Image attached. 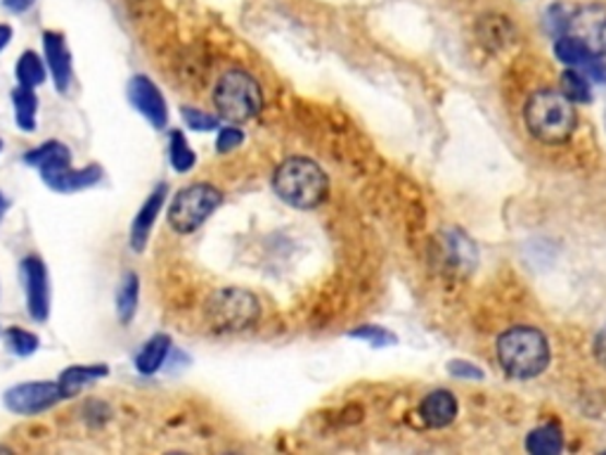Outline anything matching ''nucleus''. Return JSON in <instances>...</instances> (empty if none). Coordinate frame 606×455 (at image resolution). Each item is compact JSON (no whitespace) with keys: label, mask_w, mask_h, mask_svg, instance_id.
<instances>
[{"label":"nucleus","mask_w":606,"mask_h":455,"mask_svg":"<svg viewBox=\"0 0 606 455\" xmlns=\"http://www.w3.org/2000/svg\"><path fill=\"white\" fill-rule=\"evenodd\" d=\"M64 398L60 382H22L3 394V404L15 416H38Z\"/></svg>","instance_id":"0eeeda50"},{"label":"nucleus","mask_w":606,"mask_h":455,"mask_svg":"<svg viewBox=\"0 0 606 455\" xmlns=\"http://www.w3.org/2000/svg\"><path fill=\"white\" fill-rule=\"evenodd\" d=\"M20 273L26 289V311H29L32 321L46 323L50 315V280L44 259L34 254L24 256L20 264Z\"/></svg>","instance_id":"1a4fd4ad"},{"label":"nucleus","mask_w":606,"mask_h":455,"mask_svg":"<svg viewBox=\"0 0 606 455\" xmlns=\"http://www.w3.org/2000/svg\"><path fill=\"white\" fill-rule=\"evenodd\" d=\"M12 107H15V123L24 133L36 131V112H38V98L34 88L17 86L12 91Z\"/></svg>","instance_id":"6ab92c4d"},{"label":"nucleus","mask_w":606,"mask_h":455,"mask_svg":"<svg viewBox=\"0 0 606 455\" xmlns=\"http://www.w3.org/2000/svg\"><path fill=\"white\" fill-rule=\"evenodd\" d=\"M166 197H168V188H166V183H159L150 192L143 206L138 209L133 224H131V232H129V244L133 252H138V254L145 252V247L152 236V228H154V224H157L159 212L166 204Z\"/></svg>","instance_id":"9b49d317"},{"label":"nucleus","mask_w":606,"mask_h":455,"mask_svg":"<svg viewBox=\"0 0 606 455\" xmlns=\"http://www.w3.org/2000/svg\"><path fill=\"white\" fill-rule=\"evenodd\" d=\"M44 52H46V67L52 76L55 88L60 93H67L72 88V81H74V64L64 36L58 32H44Z\"/></svg>","instance_id":"f8f14e48"},{"label":"nucleus","mask_w":606,"mask_h":455,"mask_svg":"<svg viewBox=\"0 0 606 455\" xmlns=\"http://www.w3.org/2000/svg\"><path fill=\"white\" fill-rule=\"evenodd\" d=\"M223 204V192L211 183H192L176 192V197L168 206V226L178 236H190L200 230L206 220L216 214Z\"/></svg>","instance_id":"423d86ee"},{"label":"nucleus","mask_w":606,"mask_h":455,"mask_svg":"<svg viewBox=\"0 0 606 455\" xmlns=\"http://www.w3.org/2000/svg\"><path fill=\"white\" fill-rule=\"evenodd\" d=\"M180 115H182V121H186V127H188L190 131L206 133V131L218 129V117L204 112V109L182 107V109H180Z\"/></svg>","instance_id":"a878e982"},{"label":"nucleus","mask_w":606,"mask_h":455,"mask_svg":"<svg viewBox=\"0 0 606 455\" xmlns=\"http://www.w3.org/2000/svg\"><path fill=\"white\" fill-rule=\"evenodd\" d=\"M24 161L29 164V167H34L44 181H48V178L58 176L64 169L72 167V152H69V147L60 141H48L26 152Z\"/></svg>","instance_id":"ddd939ff"},{"label":"nucleus","mask_w":606,"mask_h":455,"mask_svg":"<svg viewBox=\"0 0 606 455\" xmlns=\"http://www.w3.org/2000/svg\"><path fill=\"white\" fill-rule=\"evenodd\" d=\"M524 121L535 141L547 145L567 143L578 127L575 103L561 91H538L524 107Z\"/></svg>","instance_id":"f257e3e1"},{"label":"nucleus","mask_w":606,"mask_h":455,"mask_svg":"<svg viewBox=\"0 0 606 455\" xmlns=\"http://www.w3.org/2000/svg\"><path fill=\"white\" fill-rule=\"evenodd\" d=\"M498 361L514 380H531L547 368L549 344L535 327H512L498 339Z\"/></svg>","instance_id":"7ed1b4c3"},{"label":"nucleus","mask_w":606,"mask_h":455,"mask_svg":"<svg viewBox=\"0 0 606 455\" xmlns=\"http://www.w3.org/2000/svg\"><path fill=\"white\" fill-rule=\"evenodd\" d=\"M0 152H3V141H0Z\"/></svg>","instance_id":"72a5a7b5"},{"label":"nucleus","mask_w":606,"mask_h":455,"mask_svg":"<svg viewBox=\"0 0 606 455\" xmlns=\"http://www.w3.org/2000/svg\"><path fill=\"white\" fill-rule=\"evenodd\" d=\"M12 40V26L10 24H0V52H3Z\"/></svg>","instance_id":"2f4dec72"},{"label":"nucleus","mask_w":606,"mask_h":455,"mask_svg":"<svg viewBox=\"0 0 606 455\" xmlns=\"http://www.w3.org/2000/svg\"><path fill=\"white\" fill-rule=\"evenodd\" d=\"M5 214H8V200H5V195H3V192H0V224H3V218H5Z\"/></svg>","instance_id":"473e14b6"},{"label":"nucleus","mask_w":606,"mask_h":455,"mask_svg":"<svg viewBox=\"0 0 606 455\" xmlns=\"http://www.w3.org/2000/svg\"><path fill=\"white\" fill-rule=\"evenodd\" d=\"M419 412L429 427L441 430V427H448L458 418V398L445 390H436L421 402Z\"/></svg>","instance_id":"2eb2a0df"},{"label":"nucleus","mask_w":606,"mask_h":455,"mask_svg":"<svg viewBox=\"0 0 606 455\" xmlns=\"http://www.w3.org/2000/svg\"><path fill=\"white\" fill-rule=\"evenodd\" d=\"M261 303L247 289L225 287L206 301V321L216 333H242L257 325Z\"/></svg>","instance_id":"39448f33"},{"label":"nucleus","mask_w":606,"mask_h":455,"mask_svg":"<svg viewBox=\"0 0 606 455\" xmlns=\"http://www.w3.org/2000/svg\"><path fill=\"white\" fill-rule=\"evenodd\" d=\"M5 349L17 358H29L38 351V337L24 327H8L3 333Z\"/></svg>","instance_id":"b1692460"},{"label":"nucleus","mask_w":606,"mask_h":455,"mask_svg":"<svg viewBox=\"0 0 606 455\" xmlns=\"http://www.w3.org/2000/svg\"><path fill=\"white\" fill-rule=\"evenodd\" d=\"M129 100L152 129H164L168 123V107L159 86L145 74L129 81Z\"/></svg>","instance_id":"9d476101"},{"label":"nucleus","mask_w":606,"mask_h":455,"mask_svg":"<svg viewBox=\"0 0 606 455\" xmlns=\"http://www.w3.org/2000/svg\"><path fill=\"white\" fill-rule=\"evenodd\" d=\"M561 93L567 95L571 103H590V84L581 69H567V72L561 74Z\"/></svg>","instance_id":"393cba45"},{"label":"nucleus","mask_w":606,"mask_h":455,"mask_svg":"<svg viewBox=\"0 0 606 455\" xmlns=\"http://www.w3.org/2000/svg\"><path fill=\"white\" fill-rule=\"evenodd\" d=\"M273 188L294 209H316L328 200L330 181L313 159L289 157L275 169Z\"/></svg>","instance_id":"f03ea898"},{"label":"nucleus","mask_w":606,"mask_h":455,"mask_svg":"<svg viewBox=\"0 0 606 455\" xmlns=\"http://www.w3.org/2000/svg\"><path fill=\"white\" fill-rule=\"evenodd\" d=\"M36 5V0H3V8L10 12V15H24Z\"/></svg>","instance_id":"c756f323"},{"label":"nucleus","mask_w":606,"mask_h":455,"mask_svg":"<svg viewBox=\"0 0 606 455\" xmlns=\"http://www.w3.org/2000/svg\"><path fill=\"white\" fill-rule=\"evenodd\" d=\"M46 62L40 60V55L36 50H24L20 55V60L15 64V76H17V86L24 88H36L46 81Z\"/></svg>","instance_id":"aec40b11"},{"label":"nucleus","mask_w":606,"mask_h":455,"mask_svg":"<svg viewBox=\"0 0 606 455\" xmlns=\"http://www.w3.org/2000/svg\"><path fill=\"white\" fill-rule=\"evenodd\" d=\"M103 167L100 164H91V167H83V169H64L62 173L52 176L46 181L48 188H52L55 192H79V190H86L93 188L103 181Z\"/></svg>","instance_id":"dca6fc26"},{"label":"nucleus","mask_w":606,"mask_h":455,"mask_svg":"<svg viewBox=\"0 0 606 455\" xmlns=\"http://www.w3.org/2000/svg\"><path fill=\"white\" fill-rule=\"evenodd\" d=\"M214 105L221 117L233 123H245L261 115L263 93L251 74L242 72V69H230L218 79L214 88Z\"/></svg>","instance_id":"20e7f679"},{"label":"nucleus","mask_w":606,"mask_h":455,"mask_svg":"<svg viewBox=\"0 0 606 455\" xmlns=\"http://www.w3.org/2000/svg\"><path fill=\"white\" fill-rule=\"evenodd\" d=\"M109 375V368L105 363H95V366H72V368H67L62 370V375H60V387L64 392L67 398H72L76 396L81 390H86L91 387V384L95 382H100Z\"/></svg>","instance_id":"f3484780"},{"label":"nucleus","mask_w":606,"mask_h":455,"mask_svg":"<svg viewBox=\"0 0 606 455\" xmlns=\"http://www.w3.org/2000/svg\"><path fill=\"white\" fill-rule=\"evenodd\" d=\"M242 143H245V133H242V131H239L237 127H225V129H221V133H218L216 149L221 152V155H228V152L237 149Z\"/></svg>","instance_id":"bb28decb"},{"label":"nucleus","mask_w":606,"mask_h":455,"mask_svg":"<svg viewBox=\"0 0 606 455\" xmlns=\"http://www.w3.org/2000/svg\"><path fill=\"white\" fill-rule=\"evenodd\" d=\"M450 375L464 378V380H482V378H484V370H478V368L472 366V363L453 361V363H450Z\"/></svg>","instance_id":"c85d7f7f"},{"label":"nucleus","mask_w":606,"mask_h":455,"mask_svg":"<svg viewBox=\"0 0 606 455\" xmlns=\"http://www.w3.org/2000/svg\"><path fill=\"white\" fill-rule=\"evenodd\" d=\"M595 358L599 361V366L606 368V325L599 330V335L595 339Z\"/></svg>","instance_id":"7c9ffc66"},{"label":"nucleus","mask_w":606,"mask_h":455,"mask_svg":"<svg viewBox=\"0 0 606 455\" xmlns=\"http://www.w3.org/2000/svg\"><path fill=\"white\" fill-rule=\"evenodd\" d=\"M171 349H174V339L171 337L164 335V333L152 335L143 344V347L138 349V354L133 358L135 370L140 372V375H145V378L157 375V372L164 368L166 358H168V354H171Z\"/></svg>","instance_id":"4468645a"},{"label":"nucleus","mask_w":606,"mask_h":455,"mask_svg":"<svg viewBox=\"0 0 606 455\" xmlns=\"http://www.w3.org/2000/svg\"><path fill=\"white\" fill-rule=\"evenodd\" d=\"M168 161H171V167L178 173L192 171L194 164H197L194 149L190 147V143L186 141V135H182L180 131H171V135H168Z\"/></svg>","instance_id":"4be33fe9"},{"label":"nucleus","mask_w":606,"mask_h":455,"mask_svg":"<svg viewBox=\"0 0 606 455\" xmlns=\"http://www.w3.org/2000/svg\"><path fill=\"white\" fill-rule=\"evenodd\" d=\"M567 32L592 55V58H602V55H606V8H578L567 20Z\"/></svg>","instance_id":"6e6552de"},{"label":"nucleus","mask_w":606,"mask_h":455,"mask_svg":"<svg viewBox=\"0 0 606 455\" xmlns=\"http://www.w3.org/2000/svg\"><path fill=\"white\" fill-rule=\"evenodd\" d=\"M350 335L360 337V339H368V342L375 344V347H387V344L396 342V337H393L391 333H387V330H382V327H375V325L360 327V330H356V333H350Z\"/></svg>","instance_id":"cd10ccee"},{"label":"nucleus","mask_w":606,"mask_h":455,"mask_svg":"<svg viewBox=\"0 0 606 455\" xmlns=\"http://www.w3.org/2000/svg\"><path fill=\"white\" fill-rule=\"evenodd\" d=\"M138 301H140V278L138 273L129 271L123 273V278L117 287V315L123 325H129L135 319Z\"/></svg>","instance_id":"a211bd4d"},{"label":"nucleus","mask_w":606,"mask_h":455,"mask_svg":"<svg viewBox=\"0 0 606 455\" xmlns=\"http://www.w3.org/2000/svg\"><path fill=\"white\" fill-rule=\"evenodd\" d=\"M561 446H563V441H561V430L557 424L538 427V430H533L528 434V441H526V448L533 455H555L561 451Z\"/></svg>","instance_id":"412c9836"},{"label":"nucleus","mask_w":606,"mask_h":455,"mask_svg":"<svg viewBox=\"0 0 606 455\" xmlns=\"http://www.w3.org/2000/svg\"><path fill=\"white\" fill-rule=\"evenodd\" d=\"M557 58L563 62V64H569V67H573V69H583V67H590L592 72H595V60L597 58H592V55L578 44L575 38H571V36H561L559 40H557Z\"/></svg>","instance_id":"5701e85b"}]
</instances>
